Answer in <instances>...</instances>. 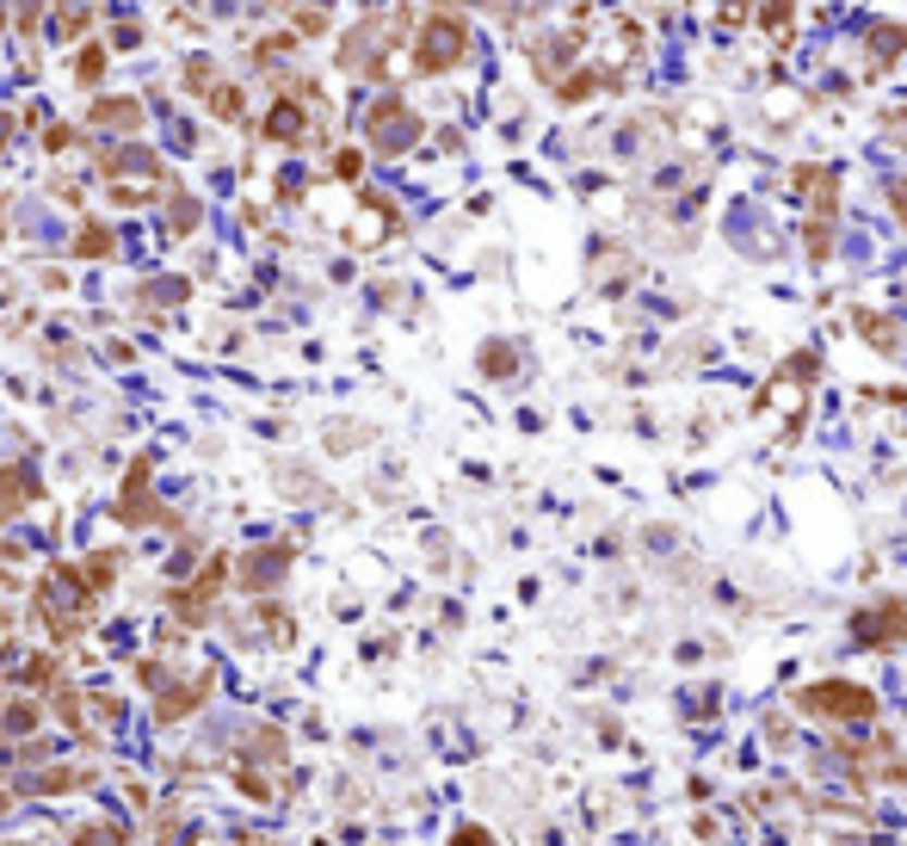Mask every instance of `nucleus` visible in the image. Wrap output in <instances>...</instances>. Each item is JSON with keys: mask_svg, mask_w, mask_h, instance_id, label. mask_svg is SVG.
<instances>
[{"mask_svg": "<svg viewBox=\"0 0 907 846\" xmlns=\"http://www.w3.org/2000/svg\"><path fill=\"white\" fill-rule=\"evenodd\" d=\"M759 20L778 25V38H791V32H784V25H791V0H766V7H759Z\"/></svg>", "mask_w": 907, "mask_h": 846, "instance_id": "nucleus-26", "label": "nucleus"}, {"mask_svg": "<svg viewBox=\"0 0 907 846\" xmlns=\"http://www.w3.org/2000/svg\"><path fill=\"white\" fill-rule=\"evenodd\" d=\"M284 748H290V742H284V730H272V723H265V730H247L241 767H284Z\"/></svg>", "mask_w": 907, "mask_h": 846, "instance_id": "nucleus-9", "label": "nucleus"}, {"mask_svg": "<svg viewBox=\"0 0 907 846\" xmlns=\"http://www.w3.org/2000/svg\"><path fill=\"white\" fill-rule=\"evenodd\" d=\"M334 174H340V179H359V174H364V154H359V149H340V154H334Z\"/></svg>", "mask_w": 907, "mask_h": 846, "instance_id": "nucleus-28", "label": "nucleus"}, {"mask_svg": "<svg viewBox=\"0 0 907 846\" xmlns=\"http://www.w3.org/2000/svg\"><path fill=\"white\" fill-rule=\"evenodd\" d=\"M7 809H13V785H0V816H7Z\"/></svg>", "mask_w": 907, "mask_h": 846, "instance_id": "nucleus-33", "label": "nucleus"}, {"mask_svg": "<svg viewBox=\"0 0 907 846\" xmlns=\"http://www.w3.org/2000/svg\"><path fill=\"white\" fill-rule=\"evenodd\" d=\"M907 50V32L902 25H870V75H883L889 62Z\"/></svg>", "mask_w": 907, "mask_h": 846, "instance_id": "nucleus-13", "label": "nucleus"}, {"mask_svg": "<svg viewBox=\"0 0 907 846\" xmlns=\"http://www.w3.org/2000/svg\"><path fill=\"white\" fill-rule=\"evenodd\" d=\"M80 136H75V124H50V130H44V149L50 154H62V149H75Z\"/></svg>", "mask_w": 907, "mask_h": 846, "instance_id": "nucleus-25", "label": "nucleus"}, {"mask_svg": "<svg viewBox=\"0 0 907 846\" xmlns=\"http://www.w3.org/2000/svg\"><path fill=\"white\" fill-rule=\"evenodd\" d=\"M25 500H38V476L13 463V470H0V513H20Z\"/></svg>", "mask_w": 907, "mask_h": 846, "instance_id": "nucleus-11", "label": "nucleus"}, {"mask_svg": "<svg viewBox=\"0 0 907 846\" xmlns=\"http://www.w3.org/2000/svg\"><path fill=\"white\" fill-rule=\"evenodd\" d=\"M44 723V705L38 698H13L7 711H0V735H32Z\"/></svg>", "mask_w": 907, "mask_h": 846, "instance_id": "nucleus-15", "label": "nucleus"}, {"mask_svg": "<svg viewBox=\"0 0 907 846\" xmlns=\"http://www.w3.org/2000/svg\"><path fill=\"white\" fill-rule=\"evenodd\" d=\"M593 80H599V75H562V87H556V94H562L568 105H574V99H586V94H593Z\"/></svg>", "mask_w": 907, "mask_h": 846, "instance_id": "nucleus-27", "label": "nucleus"}, {"mask_svg": "<svg viewBox=\"0 0 907 846\" xmlns=\"http://www.w3.org/2000/svg\"><path fill=\"white\" fill-rule=\"evenodd\" d=\"M204 105H210V117H241V105H247V94L235 87V80H216L204 94Z\"/></svg>", "mask_w": 907, "mask_h": 846, "instance_id": "nucleus-19", "label": "nucleus"}, {"mask_svg": "<svg viewBox=\"0 0 907 846\" xmlns=\"http://www.w3.org/2000/svg\"><path fill=\"white\" fill-rule=\"evenodd\" d=\"M451 846H494V834H488V828H457Z\"/></svg>", "mask_w": 907, "mask_h": 846, "instance_id": "nucleus-31", "label": "nucleus"}, {"mask_svg": "<svg viewBox=\"0 0 907 846\" xmlns=\"http://www.w3.org/2000/svg\"><path fill=\"white\" fill-rule=\"evenodd\" d=\"M94 124H99V130H117V136L142 130V99H99Z\"/></svg>", "mask_w": 907, "mask_h": 846, "instance_id": "nucleus-10", "label": "nucleus"}, {"mask_svg": "<svg viewBox=\"0 0 907 846\" xmlns=\"http://www.w3.org/2000/svg\"><path fill=\"white\" fill-rule=\"evenodd\" d=\"M858 636H865L870 649L902 643V636H907V606H877V612H865V618H858Z\"/></svg>", "mask_w": 907, "mask_h": 846, "instance_id": "nucleus-8", "label": "nucleus"}, {"mask_svg": "<svg viewBox=\"0 0 907 846\" xmlns=\"http://www.w3.org/2000/svg\"><path fill=\"white\" fill-rule=\"evenodd\" d=\"M117 241H112V229L105 223H80V235H75V260H105Z\"/></svg>", "mask_w": 907, "mask_h": 846, "instance_id": "nucleus-17", "label": "nucleus"}, {"mask_svg": "<svg viewBox=\"0 0 907 846\" xmlns=\"http://www.w3.org/2000/svg\"><path fill=\"white\" fill-rule=\"evenodd\" d=\"M167 606H173V618H179L186 631H198V624H210V606H216V599L191 594V587H173V594H167Z\"/></svg>", "mask_w": 907, "mask_h": 846, "instance_id": "nucleus-14", "label": "nucleus"}, {"mask_svg": "<svg viewBox=\"0 0 907 846\" xmlns=\"http://www.w3.org/2000/svg\"><path fill=\"white\" fill-rule=\"evenodd\" d=\"M568 50H581V32H562L556 43H537V50H531V57H537V75H549V80H556V69H562V57H568Z\"/></svg>", "mask_w": 907, "mask_h": 846, "instance_id": "nucleus-18", "label": "nucleus"}, {"mask_svg": "<svg viewBox=\"0 0 907 846\" xmlns=\"http://www.w3.org/2000/svg\"><path fill=\"white\" fill-rule=\"evenodd\" d=\"M284 569H290V544H272V550H253L241 562V587L247 594H265V587H278Z\"/></svg>", "mask_w": 907, "mask_h": 846, "instance_id": "nucleus-6", "label": "nucleus"}, {"mask_svg": "<svg viewBox=\"0 0 907 846\" xmlns=\"http://www.w3.org/2000/svg\"><path fill=\"white\" fill-rule=\"evenodd\" d=\"M235 791L253 797V804H272V797H278V785H272L265 772H253V767H235Z\"/></svg>", "mask_w": 907, "mask_h": 846, "instance_id": "nucleus-20", "label": "nucleus"}, {"mask_svg": "<svg viewBox=\"0 0 907 846\" xmlns=\"http://www.w3.org/2000/svg\"><path fill=\"white\" fill-rule=\"evenodd\" d=\"M186 87H191V94H210V87H216V62H210V57H191V62H186Z\"/></svg>", "mask_w": 907, "mask_h": 846, "instance_id": "nucleus-24", "label": "nucleus"}, {"mask_svg": "<svg viewBox=\"0 0 907 846\" xmlns=\"http://www.w3.org/2000/svg\"><path fill=\"white\" fill-rule=\"evenodd\" d=\"M364 130H371V149L377 154H401L420 142V117L401 105V99H377L371 117H364Z\"/></svg>", "mask_w": 907, "mask_h": 846, "instance_id": "nucleus-3", "label": "nucleus"}, {"mask_svg": "<svg viewBox=\"0 0 907 846\" xmlns=\"http://www.w3.org/2000/svg\"><path fill=\"white\" fill-rule=\"evenodd\" d=\"M858 334H865V340H877L883 352H895V347H902V340H895V322H889V315H870V309L858 315Z\"/></svg>", "mask_w": 907, "mask_h": 846, "instance_id": "nucleus-21", "label": "nucleus"}, {"mask_svg": "<svg viewBox=\"0 0 907 846\" xmlns=\"http://www.w3.org/2000/svg\"><path fill=\"white\" fill-rule=\"evenodd\" d=\"M136 43H142V25H112V50H136Z\"/></svg>", "mask_w": 907, "mask_h": 846, "instance_id": "nucleus-30", "label": "nucleus"}, {"mask_svg": "<svg viewBox=\"0 0 907 846\" xmlns=\"http://www.w3.org/2000/svg\"><path fill=\"white\" fill-rule=\"evenodd\" d=\"M265 142H302V136H309V112H302V99H290L284 94L278 105H272V112H265Z\"/></svg>", "mask_w": 907, "mask_h": 846, "instance_id": "nucleus-7", "label": "nucleus"}, {"mask_svg": "<svg viewBox=\"0 0 907 846\" xmlns=\"http://www.w3.org/2000/svg\"><path fill=\"white\" fill-rule=\"evenodd\" d=\"M796 705L821 723H870L877 717V693L870 686H852V680H821L809 693H796Z\"/></svg>", "mask_w": 907, "mask_h": 846, "instance_id": "nucleus-1", "label": "nucleus"}, {"mask_svg": "<svg viewBox=\"0 0 907 846\" xmlns=\"http://www.w3.org/2000/svg\"><path fill=\"white\" fill-rule=\"evenodd\" d=\"M117 569H124V550H94V557L80 562V587H87V594H105V587H112L117 581Z\"/></svg>", "mask_w": 907, "mask_h": 846, "instance_id": "nucleus-12", "label": "nucleus"}, {"mask_svg": "<svg viewBox=\"0 0 907 846\" xmlns=\"http://www.w3.org/2000/svg\"><path fill=\"white\" fill-rule=\"evenodd\" d=\"M131 834L124 828H112V822H80V828H69L62 834V846H124Z\"/></svg>", "mask_w": 907, "mask_h": 846, "instance_id": "nucleus-16", "label": "nucleus"}, {"mask_svg": "<svg viewBox=\"0 0 907 846\" xmlns=\"http://www.w3.org/2000/svg\"><path fill=\"white\" fill-rule=\"evenodd\" d=\"M204 698H210V673H186V680H179V686H161V693H154V723H161V730H173V723H186L191 711H204Z\"/></svg>", "mask_w": 907, "mask_h": 846, "instance_id": "nucleus-4", "label": "nucleus"}, {"mask_svg": "<svg viewBox=\"0 0 907 846\" xmlns=\"http://www.w3.org/2000/svg\"><path fill=\"white\" fill-rule=\"evenodd\" d=\"M0 235H7V223H0Z\"/></svg>", "mask_w": 907, "mask_h": 846, "instance_id": "nucleus-34", "label": "nucleus"}, {"mask_svg": "<svg viewBox=\"0 0 907 846\" xmlns=\"http://www.w3.org/2000/svg\"><path fill=\"white\" fill-rule=\"evenodd\" d=\"M191 223H198V204H191L186 192H173V204H167V229H173V235H191Z\"/></svg>", "mask_w": 907, "mask_h": 846, "instance_id": "nucleus-23", "label": "nucleus"}, {"mask_svg": "<svg viewBox=\"0 0 907 846\" xmlns=\"http://www.w3.org/2000/svg\"><path fill=\"white\" fill-rule=\"evenodd\" d=\"M7 142H13V117L0 112V149H7Z\"/></svg>", "mask_w": 907, "mask_h": 846, "instance_id": "nucleus-32", "label": "nucleus"}, {"mask_svg": "<svg viewBox=\"0 0 907 846\" xmlns=\"http://www.w3.org/2000/svg\"><path fill=\"white\" fill-rule=\"evenodd\" d=\"M482 371H488V377H507V371H512V352H507V347H488V352H482Z\"/></svg>", "mask_w": 907, "mask_h": 846, "instance_id": "nucleus-29", "label": "nucleus"}, {"mask_svg": "<svg viewBox=\"0 0 907 846\" xmlns=\"http://www.w3.org/2000/svg\"><path fill=\"white\" fill-rule=\"evenodd\" d=\"M463 57H470V25L463 20L433 13V20L420 25V38H414V69L420 75H445V69H457Z\"/></svg>", "mask_w": 907, "mask_h": 846, "instance_id": "nucleus-2", "label": "nucleus"}, {"mask_svg": "<svg viewBox=\"0 0 907 846\" xmlns=\"http://www.w3.org/2000/svg\"><path fill=\"white\" fill-rule=\"evenodd\" d=\"M99 772L94 767H57V760H44V767H32L13 785V797H69V791H80V785H94Z\"/></svg>", "mask_w": 907, "mask_h": 846, "instance_id": "nucleus-5", "label": "nucleus"}, {"mask_svg": "<svg viewBox=\"0 0 907 846\" xmlns=\"http://www.w3.org/2000/svg\"><path fill=\"white\" fill-rule=\"evenodd\" d=\"M99 75H105V43H87L75 57V80L80 87H99Z\"/></svg>", "mask_w": 907, "mask_h": 846, "instance_id": "nucleus-22", "label": "nucleus"}, {"mask_svg": "<svg viewBox=\"0 0 907 846\" xmlns=\"http://www.w3.org/2000/svg\"><path fill=\"white\" fill-rule=\"evenodd\" d=\"M0 705H7V698H0Z\"/></svg>", "mask_w": 907, "mask_h": 846, "instance_id": "nucleus-35", "label": "nucleus"}]
</instances>
